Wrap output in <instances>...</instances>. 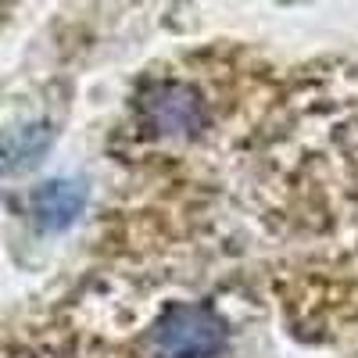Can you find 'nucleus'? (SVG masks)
I'll list each match as a JSON object with an SVG mask.
<instances>
[{
	"instance_id": "1",
	"label": "nucleus",
	"mask_w": 358,
	"mask_h": 358,
	"mask_svg": "<svg viewBox=\"0 0 358 358\" xmlns=\"http://www.w3.org/2000/svg\"><path fill=\"white\" fill-rule=\"evenodd\" d=\"M158 358H212L222 348V322L201 305H172L151 330Z\"/></svg>"
},
{
	"instance_id": "2",
	"label": "nucleus",
	"mask_w": 358,
	"mask_h": 358,
	"mask_svg": "<svg viewBox=\"0 0 358 358\" xmlns=\"http://www.w3.org/2000/svg\"><path fill=\"white\" fill-rule=\"evenodd\" d=\"M143 122L162 136H190L204 126V104L183 83H158L140 97Z\"/></svg>"
},
{
	"instance_id": "3",
	"label": "nucleus",
	"mask_w": 358,
	"mask_h": 358,
	"mask_svg": "<svg viewBox=\"0 0 358 358\" xmlns=\"http://www.w3.org/2000/svg\"><path fill=\"white\" fill-rule=\"evenodd\" d=\"M29 208H33V215L43 229H65L86 208V187L72 183V179H50V183L33 190Z\"/></svg>"
},
{
	"instance_id": "4",
	"label": "nucleus",
	"mask_w": 358,
	"mask_h": 358,
	"mask_svg": "<svg viewBox=\"0 0 358 358\" xmlns=\"http://www.w3.org/2000/svg\"><path fill=\"white\" fill-rule=\"evenodd\" d=\"M47 147H50V126L47 122H29V126L0 133V155H4V162L11 169L33 165Z\"/></svg>"
}]
</instances>
